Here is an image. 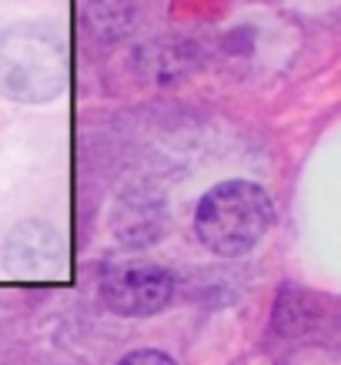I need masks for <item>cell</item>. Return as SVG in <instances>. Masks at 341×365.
Instances as JSON below:
<instances>
[{"label":"cell","mask_w":341,"mask_h":365,"mask_svg":"<svg viewBox=\"0 0 341 365\" xmlns=\"http://www.w3.org/2000/svg\"><path fill=\"white\" fill-rule=\"evenodd\" d=\"M117 365H174V359L164 352H154V349H137V352L124 355Z\"/></svg>","instance_id":"3957f363"},{"label":"cell","mask_w":341,"mask_h":365,"mask_svg":"<svg viewBox=\"0 0 341 365\" xmlns=\"http://www.w3.org/2000/svg\"><path fill=\"white\" fill-rule=\"evenodd\" d=\"M174 295V282L154 262H114L100 272V299L114 315H157Z\"/></svg>","instance_id":"7a4b0ae2"},{"label":"cell","mask_w":341,"mask_h":365,"mask_svg":"<svg viewBox=\"0 0 341 365\" xmlns=\"http://www.w3.org/2000/svg\"><path fill=\"white\" fill-rule=\"evenodd\" d=\"M271 225H275V205L268 198V191L244 178L214 185L194 211L198 242L221 258L248 255L268 235Z\"/></svg>","instance_id":"6da1fadb"}]
</instances>
